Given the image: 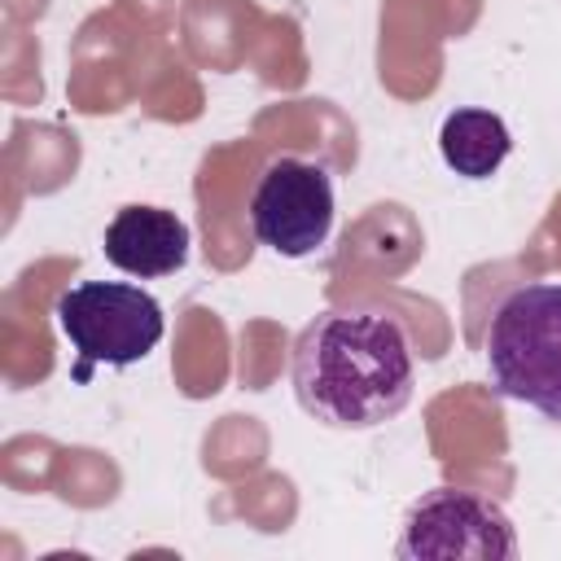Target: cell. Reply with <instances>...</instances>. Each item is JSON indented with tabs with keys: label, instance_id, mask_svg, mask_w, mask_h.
Masks as SVG:
<instances>
[{
	"label": "cell",
	"instance_id": "6da1fadb",
	"mask_svg": "<svg viewBox=\"0 0 561 561\" xmlns=\"http://www.w3.org/2000/svg\"><path fill=\"white\" fill-rule=\"evenodd\" d=\"M298 408L329 430H377L412 403L416 359L399 316L377 307L320 311L294 337Z\"/></svg>",
	"mask_w": 561,
	"mask_h": 561
},
{
	"label": "cell",
	"instance_id": "7a4b0ae2",
	"mask_svg": "<svg viewBox=\"0 0 561 561\" xmlns=\"http://www.w3.org/2000/svg\"><path fill=\"white\" fill-rule=\"evenodd\" d=\"M486 373L500 399L561 425V280L508 289L486 324Z\"/></svg>",
	"mask_w": 561,
	"mask_h": 561
},
{
	"label": "cell",
	"instance_id": "3957f363",
	"mask_svg": "<svg viewBox=\"0 0 561 561\" xmlns=\"http://www.w3.org/2000/svg\"><path fill=\"white\" fill-rule=\"evenodd\" d=\"M57 329L79 355L75 377L88 381L96 364H140L167 333L162 302L131 280H83L57 298Z\"/></svg>",
	"mask_w": 561,
	"mask_h": 561
},
{
	"label": "cell",
	"instance_id": "277c9868",
	"mask_svg": "<svg viewBox=\"0 0 561 561\" xmlns=\"http://www.w3.org/2000/svg\"><path fill=\"white\" fill-rule=\"evenodd\" d=\"M394 557L399 561H513L517 530L495 500L478 491L434 486L408 508Z\"/></svg>",
	"mask_w": 561,
	"mask_h": 561
},
{
	"label": "cell",
	"instance_id": "5b68a950",
	"mask_svg": "<svg viewBox=\"0 0 561 561\" xmlns=\"http://www.w3.org/2000/svg\"><path fill=\"white\" fill-rule=\"evenodd\" d=\"M250 228L280 259L316 254L333 232V180L311 158H276L250 193Z\"/></svg>",
	"mask_w": 561,
	"mask_h": 561
},
{
	"label": "cell",
	"instance_id": "8992f818",
	"mask_svg": "<svg viewBox=\"0 0 561 561\" xmlns=\"http://www.w3.org/2000/svg\"><path fill=\"white\" fill-rule=\"evenodd\" d=\"M101 250L118 272L136 280L175 276L188 263V224L167 206H123L105 224Z\"/></svg>",
	"mask_w": 561,
	"mask_h": 561
},
{
	"label": "cell",
	"instance_id": "52a82bcc",
	"mask_svg": "<svg viewBox=\"0 0 561 561\" xmlns=\"http://www.w3.org/2000/svg\"><path fill=\"white\" fill-rule=\"evenodd\" d=\"M508 149H513V136L504 118L478 105L451 110L438 127V153L460 180H491L508 158Z\"/></svg>",
	"mask_w": 561,
	"mask_h": 561
}]
</instances>
